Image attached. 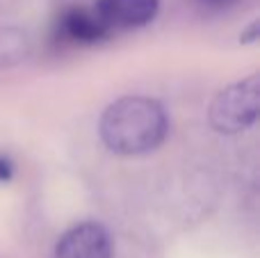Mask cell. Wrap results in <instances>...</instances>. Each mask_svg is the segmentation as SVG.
I'll use <instances>...</instances> for the list:
<instances>
[{"label":"cell","instance_id":"obj_7","mask_svg":"<svg viewBox=\"0 0 260 258\" xmlns=\"http://www.w3.org/2000/svg\"><path fill=\"white\" fill-rule=\"evenodd\" d=\"M14 176V163L7 155H0V183H9Z\"/></svg>","mask_w":260,"mask_h":258},{"label":"cell","instance_id":"obj_9","mask_svg":"<svg viewBox=\"0 0 260 258\" xmlns=\"http://www.w3.org/2000/svg\"><path fill=\"white\" fill-rule=\"evenodd\" d=\"M199 3L210 7V9H224V7H231L235 0H199Z\"/></svg>","mask_w":260,"mask_h":258},{"label":"cell","instance_id":"obj_8","mask_svg":"<svg viewBox=\"0 0 260 258\" xmlns=\"http://www.w3.org/2000/svg\"><path fill=\"white\" fill-rule=\"evenodd\" d=\"M256 39H258V21H253L251 25L240 35V41H242V44H253Z\"/></svg>","mask_w":260,"mask_h":258},{"label":"cell","instance_id":"obj_2","mask_svg":"<svg viewBox=\"0 0 260 258\" xmlns=\"http://www.w3.org/2000/svg\"><path fill=\"white\" fill-rule=\"evenodd\" d=\"M260 112V78H244L240 82L224 87L212 99L208 119L210 126L221 135H235L251 128Z\"/></svg>","mask_w":260,"mask_h":258},{"label":"cell","instance_id":"obj_5","mask_svg":"<svg viewBox=\"0 0 260 258\" xmlns=\"http://www.w3.org/2000/svg\"><path fill=\"white\" fill-rule=\"evenodd\" d=\"M57 30L64 41L76 44V46H94L112 35V32L103 25V21L96 16L94 7L91 9H85V7L69 9V12L59 18Z\"/></svg>","mask_w":260,"mask_h":258},{"label":"cell","instance_id":"obj_3","mask_svg":"<svg viewBox=\"0 0 260 258\" xmlns=\"http://www.w3.org/2000/svg\"><path fill=\"white\" fill-rule=\"evenodd\" d=\"M55 258H112L108 229L99 222H80L71 227L59 238Z\"/></svg>","mask_w":260,"mask_h":258},{"label":"cell","instance_id":"obj_4","mask_svg":"<svg viewBox=\"0 0 260 258\" xmlns=\"http://www.w3.org/2000/svg\"><path fill=\"white\" fill-rule=\"evenodd\" d=\"M160 3L157 0H96L94 12L110 32L144 27L155 18Z\"/></svg>","mask_w":260,"mask_h":258},{"label":"cell","instance_id":"obj_1","mask_svg":"<svg viewBox=\"0 0 260 258\" xmlns=\"http://www.w3.org/2000/svg\"><path fill=\"white\" fill-rule=\"evenodd\" d=\"M169 121L157 101L123 96L105 108L99 123L103 144L117 155H144L165 142Z\"/></svg>","mask_w":260,"mask_h":258},{"label":"cell","instance_id":"obj_6","mask_svg":"<svg viewBox=\"0 0 260 258\" xmlns=\"http://www.w3.org/2000/svg\"><path fill=\"white\" fill-rule=\"evenodd\" d=\"M30 37L18 27H0V69H12L30 57Z\"/></svg>","mask_w":260,"mask_h":258}]
</instances>
